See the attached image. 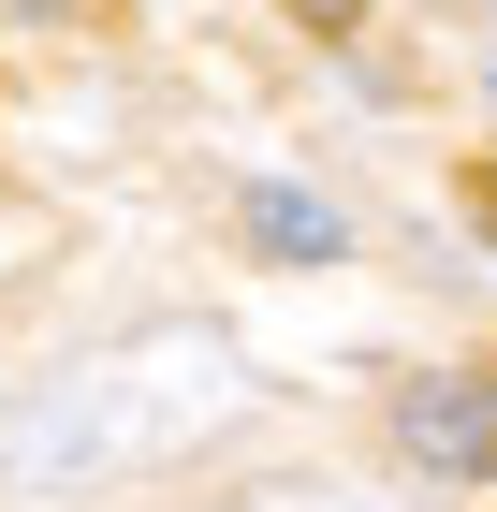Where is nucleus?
Instances as JSON below:
<instances>
[{"mask_svg": "<svg viewBox=\"0 0 497 512\" xmlns=\"http://www.w3.org/2000/svg\"><path fill=\"white\" fill-rule=\"evenodd\" d=\"M234 395L249 381H234V352L205 322H132V337L74 352L59 381H30L0 410V498H88V483L176 469Z\"/></svg>", "mask_w": 497, "mask_h": 512, "instance_id": "nucleus-1", "label": "nucleus"}, {"mask_svg": "<svg viewBox=\"0 0 497 512\" xmlns=\"http://www.w3.org/2000/svg\"><path fill=\"white\" fill-rule=\"evenodd\" d=\"M395 454L439 483H497V366H439L395 395Z\"/></svg>", "mask_w": 497, "mask_h": 512, "instance_id": "nucleus-2", "label": "nucleus"}, {"mask_svg": "<svg viewBox=\"0 0 497 512\" xmlns=\"http://www.w3.org/2000/svg\"><path fill=\"white\" fill-rule=\"evenodd\" d=\"M249 235H264L278 249V264H337V205H322V191H249Z\"/></svg>", "mask_w": 497, "mask_h": 512, "instance_id": "nucleus-3", "label": "nucleus"}, {"mask_svg": "<svg viewBox=\"0 0 497 512\" xmlns=\"http://www.w3.org/2000/svg\"><path fill=\"white\" fill-rule=\"evenodd\" d=\"M234 512H395V498H351V483H249Z\"/></svg>", "mask_w": 497, "mask_h": 512, "instance_id": "nucleus-4", "label": "nucleus"}, {"mask_svg": "<svg viewBox=\"0 0 497 512\" xmlns=\"http://www.w3.org/2000/svg\"><path fill=\"white\" fill-rule=\"evenodd\" d=\"M293 15H322V30H351V15H366V0H293Z\"/></svg>", "mask_w": 497, "mask_h": 512, "instance_id": "nucleus-5", "label": "nucleus"}, {"mask_svg": "<svg viewBox=\"0 0 497 512\" xmlns=\"http://www.w3.org/2000/svg\"><path fill=\"white\" fill-rule=\"evenodd\" d=\"M483 74H497V59H483Z\"/></svg>", "mask_w": 497, "mask_h": 512, "instance_id": "nucleus-6", "label": "nucleus"}]
</instances>
